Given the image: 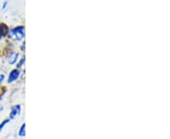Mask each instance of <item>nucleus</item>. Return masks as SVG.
Segmentation results:
<instances>
[{
    "mask_svg": "<svg viewBox=\"0 0 170 139\" xmlns=\"http://www.w3.org/2000/svg\"><path fill=\"white\" fill-rule=\"evenodd\" d=\"M25 36H26V33H25L24 25L15 27L9 32V38L13 41H23V39H25Z\"/></svg>",
    "mask_w": 170,
    "mask_h": 139,
    "instance_id": "obj_1",
    "label": "nucleus"
},
{
    "mask_svg": "<svg viewBox=\"0 0 170 139\" xmlns=\"http://www.w3.org/2000/svg\"><path fill=\"white\" fill-rule=\"evenodd\" d=\"M19 76H20V70L13 69L12 70H11V72L9 73L8 76V84L13 83L14 81H16L19 78Z\"/></svg>",
    "mask_w": 170,
    "mask_h": 139,
    "instance_id": "obj_2",
    "label": "nucleus"
},
{
    "mask_svg": "<svg viewBox=\"0 0 170 139\" xmlns=\"http://www.w3.org/2000/svg\"><path fill=\"white\" fill-rule=\"evenodd\" d=\"M21 113V105L20 104H16L13 105L11 109V112H9V119H13L15 118L17 116Z\"/></svg>",
    "mask_w": 170,
    "mask_h": 139,
    "instance_id": "obj_3",
    "label": "nucleus"
},
{
    "mask_svg": "<svg viewBox=\"0 0 170 139\" xmlns=\"http://www.w3.org/2000/svg\"><path fill=\"white\" fill-rule=\"evenodd\" d=\"M18 57H19V53L15 51L11 52L8 56V63L9 65H14V64H16V62H18Z\"/></svg>",
    "mask_w": 170,
    "mask_h": 139,
    "instance_id": "obj_4",
    "label": "nucleus"
},
{
    "mask_svg": "<svg viewBox=\"0 0 170 139\" xmlns=\"http://www.w3.org/2000/svg\"><path fill=\"white\" fill-rule=\"evenodd\" d=\"M9 32V29L8 25L4 24V23H1V24H0V39L2 37H5L6 35H8Z\"/></svg>",
    "mask_w": 170,
    "mask_h": 139,
    "instance_id": "obj_5",
    "label": "nucleus"
},
{
    "mask_svg": "<svg viewBox=\"0 0 170 139\" xmlns=\"http://www.w3.org/2000/svg\"><path fill=\"white\" fill-rule=\"evenodd\" d=\"M18 135L20 137H25L26 136V123H23L21 125V127L18 131Z\"/></svg>",
    "mask_w": 170,
    "mask_h": 139,
    "instance_id": "obj_6",
    "label": "nucleus"
},
{
    "mask_svg": "<svg viewBox=\"0 0 170 139\" xmlns=\"http://www.w3.org/2000/svg\"><path fill=\"white\" fill-rule=\"evenodd\" d=\"M25 61H26V57H25V56H23L22 57V59H20L17 62V64H16V69H21V68L23 67V65L25 64Z\"/></svg>",
    "mask_w": 170,
    "mask_h": 139,
    "instance_id": "obj_7",
    "label": "nucleus"
},
{
    "mask_svg": "<svg viewBox=\"0 0 170 139\" xmlns=\"http://www.w3.org/2000/svg\"><path fill=\"white\" fill-rule=\"evenodd\" d=\"M9 121V118H7V119H4V120H3L1 123H0V132H1L2 130H3V128L5 127V125L6 124H8V122Z\"/></svg>",
    "mask_w": 170,
    "mask_h": 139,
    "instance_id": "obj_8",
    "label": "nucleus"
},
{
    "mask_svg": "<svg viewBox=\"0 0 170 139\" xmlns=\"http://www.w3.org/2000/svg\"><path fill=\"white\" fill-rule=\"evenodd\" d=\"M4 79H5V75H4V74H0V86H1V84L3 83Z\"/></svg>",
    "mask_w": 170,
    "mask_h": 139,
    "instance_id": "obj_9",
    "label": "nucleus"
},
{
    "mask_svg": "<svg viewBox=\"0 0 170 139\" xmlns=\"http://www.w3.org/2000/svg\"><path fill=\"white\" fill-rule=\"evenodd\" d=\"M25 46H26V41H23V43L21 45V50L22 51H25Z\"/></svg>",
    "mask_w": 170,
    "mask_h": 139,
    "instance_id": "obj_10",
    "label": "nucleus"
},
{
    "mask_svg": "<svg viewBox=\"0 0 170 139\" xmlns=\"http://www.w3.org/2000/svg\"><path fill=\"white\" fill-rule=\"evenodd\" d=\"M8 5V2L7 1H5L4 3H3V5H2V9H5V8H6V6Z\"/></svg>",
    "mask_w": 170,
    "mask_h": 139,
    "instance_id": "obj_11",
    "label": "nucleus"
}]
</instances>
